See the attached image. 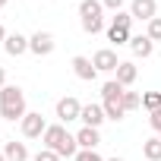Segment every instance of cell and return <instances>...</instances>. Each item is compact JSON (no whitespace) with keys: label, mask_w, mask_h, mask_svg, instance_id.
I'll list each match as a JSON object with an SVG mask.
<instances>
[{"label":"cell","mask_w":161,"mask_h":161,"mask_svg":"<svg viewBox=\"0 0 161 161\" xmlns=\"http://www.w3.org/2000/svg\"><path fill=\"white\" fill-rule=\"evenodd\" d=\"M41 142H44V148L57 152L60 158H76V152H79V142H76V136H73V133H69L63 123H51V126L44 130Z\"/></svg>","instance_id":"6da1fadb"},{"label":"cell","mask_w":161,"mask_h":161,"mask_svg":"<svg viewBox=\"0 0 161 161\" xmlns=\"http://www.w3.org/2000/svg\"><path fill=\"white\" fill-rule=\"evenodd\" d=\"M29 111H25V92L19 86H3L0 89V120H22Z\"/></svg>","instance_id":"7a4b0ae2"},{"label":"cell","mask_w":161,"mask_h":161,"mask_svg":"<svg viewBox=\"0 0 161 161\" xmlns=\"http://www.w3.org/2000/svg\"><path fill=\"white\" fill-rule=\"evenodd\" d=\"M19 130H22L25 139H41L44 130H47V123H44V117H41L38 111H29V114L19 120Z\"/></svg>","instance_id":"3957f363"},{"label":"cell","mask_w":161,"mask_h":161,"mask_svg":"<svg viewBox=\"0 0 161 161\" xmlns=\"http://www.w3.org/2000/svg\"><path fill=\"white\" fill-rule=\"evenodd\" d=\"M79 114H82V104H79V98H73V95H63L60 101H57V120L66 126V123H73V120H79Z\"/></svg>","instance_id":"277c9868"},{"label":"cell","mask_w":161,"mask_h":161,"mask_svg":"<svg viewBox=\"0 0 161 161\" xmlns=\"http://www.w3.org/2000/svg\"><path fill=\"white\" fill-rule=\"evenodd\" d=\"M54 47H57V41H54V35L51 32H35L32 38H29V51L35 54V57H47V54H54Z\"/></svg>","instance_id":"5b68a950"},{"label":"cell","mask_w":161,"mask_h":161,"mask_svg":"<svg viewBox=\"0 0 161 161\" xmlns=\"http://www.w3.org/2000/svg\"><path fill=\"white\" fill-rule=\"evenodd\" d=\"M130 16L142 19V22H152L158 16V0H130Z\"/></svg>","instance_id":"8992f818"},{"label":"cell","mask_w":161,"mask_h":161,"mask_svg":"<svg viewBox=\"0 0 161 161\" xmlns=\"http://www.w3.org/2000/svg\"><path fill=\"white\" fill-rule=\"evenodd\" d=\"M92 63H95V69H98V73H117V66H120V60H117V51H111V47H101V51H95Z\"/></svg>","instance_id":"52a82bcc"},{"label":"cell","mask_w":161,"mask_h":161,"mask_svg":"<svg viewBox=\"0 0 161 161\" xmlns=\"http://www.w3.org/2000/svg\"><path fill=\"white\" fill-rule=\"evenodd\" d=\"M73 73L82 79V82H95L98 79V69H95V63H92V57H73Z\"/></svg>","instance_id":"ba28073f"},{"label":"cell","mask_w":161,"mask_h":161,"mask_svg":"<svg viewBox=\"0 0 161 161\" xmlns=\"http://www.w3.org/2000/svg\"><path fill=\"white\" fill-rule=\"evenodd\" d=\"M79 120H82V126H95V130H98L108 117H104V108H101V104H82Z\"/></svg>","instance_id":"9c48e42d"},{"label":"cell","mask_w":161,"mask_h":161,"mask_svg":"<svg viewBox=\"0 0 161 161\" xmlns=\"http://www.w3.org/2000/svg\"><path fill=\"white\" fill-rule=\"evenodd\" d=\"M3 51H7L10 57H22V54L29 51V38H25V35H19V32H13V35H7Z\"/></svg>","instance_id":"30bf717a"},{"label":"cell","mask_w":161,"mask_h":161,"mask_svg":"<svg viewBox=\"0 0 161 161\" xmlns=\"http://www.w3.org/2000/svg\"><path fill=\"white\" fill-rule=\"evenodd\" d=\"M130 51H133L136 57H142V60H145V57H152V54H155V41H152L148 35H133V38H130Z\"/></svg>","instance_id":"8fae6325"},{"label":"cell","mask_w":161,"mask_h":161,"mask_svg":"<svg viewBox=\"0 0 161 161\" xmlns=\"http://www.w3.org/2000/svg\"><path fill=\"white\" fill-rule=\"evenodd\" d=\"M76 142H79V148H98L101 145V133L95 126H82L76 133Z\"/></svg>","instance_id":"7c38bea8"},{"label":"cell","mask_w":161,"mask_h":161,"mask_svg":"<svg viewBox=\"0 0 161 161\" xmlns=\"http://www.w3.org/2000/svg\"><path fill=\"white\" fill-rule=\"evenodd\" d=\"M136 76H139V69H136V63H133V60H120V66H117V82H120L123 89L136 82Z\"/></svg>","instance_id":"4fadbf2b"},{"label":"cell","mask_w":161,"mask_h":161,"mask_svg":"<svg viewBox=\"0 0 161 161\" xmlns=\"http://www.w3.org/2000/svg\"><path fill=\"white\" fill-rule=\"evenodd\" d=\"M101 13H104L101 0H82L79 3V19H104Z\"/></svg>","instance_id":"5bb4252c"},{"label":"cell","mask_w":161,"mask_h":161,"mask_svg":"<svg viewBox=\"0 0 161 161\" xmlns=\"http://www.w3.org/2000/svg\"><path fill=\"white\" fill-rule=\"evenodd\" d=\"M101 108H104V117L108 120H123L126 117V108H123V98H114V101H101Z\"/></svg>","instance_id":"9a60e30c"},{"label":"cell","mask_w":161,"mask_h":161,"mask_svg":"<svg viewBox=\"0 0 161 161\" xmlns=\"http://www.w3.org/2000/svg\"><path fill=\"white\" fill-rule=\"evenodd\" d=\"M3 155H7V161H29V148H25V142H7L3 145Z\"/></svg>","instance_id":"2e32d148"},{"label":"cell","mask_w":161,"mask_h":161,"mask_svg":"<svg viewBox=\"0 0 161 161\" xmlns=\"http://www.w3.org/2000/svg\"><path fill=\"white\" fill-rule=\"evenodd\" d=\"M123 86L117 82V79H108V82L101 86V101H114V98H123Z\"/></svg>","instance_id":"e0dca14e"},{"label":"cell","mask_w":161,"mask_h":161,"mask_svg":"<svg viewBox=\"0 0 161 161\" xmlns=\"http://www.w3.org/2000/svg\"><path fill=\"white\" fill-rule=\"evenodd\" d=\"M130 38H133V35H130V29L108 25V41H111V44H117V47H120V44H130Z\"/></svg>","instance_id":"ac0fdd59"},{"label":"cell","mask_w":161,"mask_h":161,"mask_svg":"<svg viewBox=\"0 0 161 161\" xmlns=\"http://www.w3.org/2000/svg\"><path fill=\"white\" fill-rule=\"evenodd\" d=\"M142 155H145L148 161H161V139H158V136L145 139V142H142Z\"/></svg>","instance_id":"d6986e66"},{"label":"cell","mask_w":161,"mask_h":161,"mask_svg":"<svg viewBox=\"0 0 161 161\" xmlns=\"http://www.w3.org/2000/svg\"><path fill=\"white\" fill-rule=\"evenodd\" d=\"M142 108L152 114V111H161V92H145L142 95Z\"/></svg>","instance_id":"ffe728a7"},{"label":"cell","mask_w":161,"mask_h":161,"mask_svg":"<svg viewBox=\"0 0 161 161\" xmlns=\"http://www.w3.org/2000/svg\"><path fill=\"white\" fill-rule=\"evenodd\" d=\"M123 108H126V114L136 111V108H142V95L139 92H123Z\"/></svg>","instance_id":"44dd1931"},{"label":"cell","mask_w":161,"mask_h":161,"mask_svg":"<svg viewBox=\"0 0 161 161\" xmlns=\"http://www.w3.org/2000/svg\"><path fill=\"white\" fill-rule=\"evenodd\" d=\"M73 161H104V158L98 155V148H79Z\"/></svg>","instance_id":"7402d4cb"},{"label":"cell","mask_w":161,"mask_h":161,"mask_svg":"<svg viewBox=\"0 0 161 161\" xmlns=\"http://www.w3.org/2000/svg\"><path fill=\"white\" fill-rule=\"evenodd\" d=\"M111 25H120V29H133V16L120 10V13H114V16H111Z\"/></svg>","instance_id":"603a6c76"},{"label":"cell","mask_w":161,"mask_h":161,"mask_svg":"<svg viewBox=\"0 0 161 161\" xmlns=\"http://www.w3.org/2000/svg\"><path fill=\"white\" fill-rule=\"evenodd\" d=\"M145 35H148L152 41H161V16H155V19L148 22V29H145Z\"/></svg>","instance_id":"cb8c5ba5"},{"label":"cell","mask_w":161,"mask_h":161,"mask_svg":"<svg viewBox=\"0 0 161 161\" xmlns=\"http://www.w3.org/2000/svg\"><path fill=\"white\" fill-rule=\"evenodd\" d=\"M32 161H60V155L51 152V148H41L38 155H32Z\"/></svg>","instance_id":"d4e9b609"},{"label":"cell","mask_w":161,"mask_h":161,"mask_svg":"<svg viewBox=\"0 0 161 161\" xmlns=\"http://www.w3.org/2000/svg\"><path fill=\"white\" fill-rule=\"evenodd\" d=\"M148 123H152V130H155V136L161 139V111H152V114H148Z\"/></svg>","instance_id":"484cf974"},{"label":"cell","mask_w":161,"mask_h":161,"mask_svg":"<svg viewBox=\"0 0 161 161\" xmlns=\"http://www.w3.org/2000/svg\"><path fill=\"white\" fill-rule=\"evenodd\" d=\"M123 3H126V0H101V7H104V10H111V13H120V10H123Z\"/></svg>","instance_id":"4316f807"},{"label":"cell","mask_w":161,"mask_h":161,"mask_svg":"<svg viewBox=\"0 0 161 161\" xmlns=\"http://www.w3.org/2000/svg\"><path fill=\"white\" fill-rule=\"evenodd\" d=\"M7 86V73H3V66H0V89Z\"/></svg>","instance_id":"83f0119b"},{"label":"cell","mask_w":161,"mask_h":161,"mask_svg":"<svg viewBox=\"0 0 161 161\" xmlns=\"http://www.w3.org/2000/svg\"><path fill=\"white\" fill-rule=\"evenodd\" d=\"M7 41V29H3V22H0V44Z\"/></svg>","instance_id":"f1b7e54d"},{"label":"cell","mask_w":161,"mask_h":161,"mask_svg":"<svg viewBox=\"0 0 161 161\" xmlns=\"http://www.w3.org/2000/svg\"><path fill=\"white\" fill-rule=\"evenodd\" d=\"M3 7H7V0H0V10H3Z\"/></svg>","instance_id":"f546056e"},{"label":"cell","mask_w":161,"mask_h":161,"mask_svg":"<svg viewBox=\"0 0 161 161\" xmlns=\"http://www.w3.org/2000/svg\"><path fill=\"white\" fill-rule=\"evenodd\" d=\"M0 161H7V155H3V152H0Z\"/></svg>","instance_id":"4dcf8cb0"},{"label":"cell","mask_w":161,"mask_h":161,"mask_svg":"<svg viewBox=\"0 0 161 161\" xmlns=\"http://www.w3.org/2000/svg\"><path fill=\"white\" fill-rule=\"evenodd\" d=\"M108 161H123V158H108Z\"/></svg>","instance_id":"1f68e13d"},{"label":"cell","mask_w":161,"mask_h":161,"mask_svg":"<svg viewBox=\"0 0 161 161\" xmlns=\"http://www.w3.org/2000/svg\"><path fill=\"white\" fill-rule=\"evenodd\" d=\"M0 130H3V123H0Z\"/></svg>","instance_id":"d6a6232c"}]
</instances>
